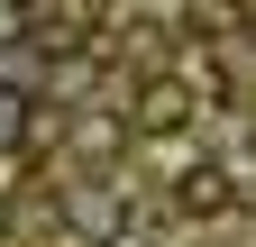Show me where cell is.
Segmentation results:
<instances>
[{
    "mask_svg": "<svg viewBox=\"0 0 256 247\" xmlns=\"http://www.w3.org/2000/svg\"><path fill=\"white\" fill-rule=\"evenodd\" d=\"M220 202H229V183H220L210 165H202V174H183V210H220Z\"/></svg>",
    "mask_w": 256,
    "mask_h": 247,
    "instance_id": "obj_1",
    "label": "cell"
},
{
    "mask_svg": "<svg viewBox=\"0 0 256 247\" xmlns=\"http://www.w3.org/2000/svg\"><path fill=\"white\" fill-rule=\"evenodd\" d=\"M138 119H146V128H174V119H183V92H174V82H156V92H146V110H138Z\"/></svg>",
    "mask_w": 256,
    "mask_h": 247,
    "instance_id": "obj_2",
    "label": "cell"
}]
</instances>
